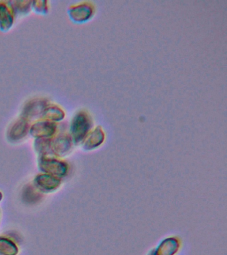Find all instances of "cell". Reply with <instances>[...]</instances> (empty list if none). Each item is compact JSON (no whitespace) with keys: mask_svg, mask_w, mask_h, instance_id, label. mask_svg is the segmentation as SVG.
Wrapping results in <instances>:
<instances>
[{"mask_svg":"<svg viewBox=\"0 0 227 255\" xmlns=\"http://www.w3.org/2000/svg\"><path fill=\"white\" fill-rule=\"evenodd\" d=\"M68 13L69 17L73 21L81 22L85 21L90 17L92 9L88 4L82 3L69 8Z\"/></svg>","mask_w":227,"mask_h":255,"instance_id":"obj_1","label":"cell"},{"mask_svg":"<svg viewBox=\"0 0 227 255\" xmlns=\"http://www.w3.org/2000/svg\"><path fill=\"white\" fill-rule=\"evenodd\" d=\"M10 7L4 2H0V29L7 31L13 23V17Z\"/></svg>","mask_w":227,"mask_h":255,"instance_id":"obj_2","label":"cell"},{"mask_svg":"<svg viewBox=\"0 0 227 255\" xmlns=\"http://www.w3.org/2000/svg\"><path fill=\"white\" fill-rule=\"evenodd\" d=\"M89 119L86 114L79 113L73 119L72 129L76 137H80L87 130L89 126Z\"/></svg>","mask_w":227,"mask_h":255,"instance_id":"obj_3","label":"cell"},{"mask_svg":"<svg viewBox=\"0 0 227 255\" xmlns=\"http://www.w3.org/2000/svg\"><path fill=\"white\" fill-rule=\"evenodd\" d=\"M46 107V102L43 100H33L25 106L23 113L26 117H29L28 118L36 117L41 114L43 115V111Z\"/></svg>","mask_w":227,"mask_h":255,"instance_id":"obj_4","label":"cell"},{"mask_svg":"<svg viewBox=\"0 0 227 255\" xmlns=\"http://www.w3.org/2000/svg\"><path fill=\"white\" fill-rule=\"evenodd\" d=\"M13 13L15 15H23L29 13L30 10L31 1H8Z\"/></svg>","mask_w":227,"mask_h":255,"instance_id":"obj_5","label":"cell"},{"mask_svg":"<svg viewBox=\"0 0 227 255\" xmlns=\"http://www.w3.org/2000/svg\"><path fill=\"white\" fill-rule=\"evenodd\" d=\"M43 115L49 118L50 119L56 120V121H59V120L62 119L63 118L62 110L59 109V107H55V106L46 107L44 111H43Z\"/></svg>","mask_w":227,"mask_h":255,"instance_id":"obj_6","label":"cell"},{"mask_svg":"<svg viewBox=\"0 0 227 255\" xmlns=\"http://www.w3.org/2000/svg\"><path fill=\"white\" fill-rule=\"evenodd\" d=\"M17 253L16 247L8 241H0V255H15Z\"/></svg>","mask_w":227,"mask_h":255,"instance_id":"obj_7","label":"cell"},{"mask_svg":"<svg viewBox=\"0 0 227 255\" xmlns=\"http://www.w3.org/2000/svg\"><path fill=\"white\" fill-rule=\"evenodd\" d=\"M32 8L37 13H45L47 12V1H33Z\"/></svg>","mask_w":227,"mask_h":255,"instance_id":"obj_8","label":"cell"}]
</instances>
